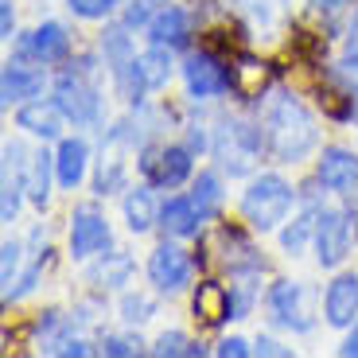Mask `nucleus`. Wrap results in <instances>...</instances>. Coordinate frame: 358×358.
Here are the masks:
<instances>
[{"instance_id":"c9c22d12","label":"nucleus","mask_w":358,"mask_h":358,"mask_svg":"<svg viewBox=\"0 0 358 358\" xmlns=\"http://www.w3.org/2000/svg\"><path fill=\"white\" fill-rule=\"evenodd\" d=\"M215 355H222V358H245V355H250V343L238 339V335H230V339H222L215 347Z\"/></svg>"},{"instance_id":"2eb2a0df","label":"nucleus","mask_w":358,"mask_h":358,"mask_svg":"<svg viewBox=\"0 0 358 358\" xmlns=\"http://www.w3.org/2000/svg\"><path fill=\"white\" fill-rule=\"evenodd\" d=\"M39 94H43V71L24 66V63H8V66H4V74H0V98H4V106L39 98Z\"/></svg>"},{"instance_id":"5701e85b","label":"nucleus","mask_w":358,"mask_h":358,"mask_svg":"<svg viewBox=\"0 0 358 358\" xmlns=\"http://www.w3.org/2000/svg\"><path fill=\"white\" fill-rule=\"evenodd\" d=\"M136 66H141V78L148 90H164L171 78V47L164 43H152L148 51L136 55Z\"/></svg>"},{"instance_id":"0eeeda50","label":"nucleus","mask_w":358,"mask_h":358,"mask_svg":"<svg viewBox=\"0 0 358 358\" xmlns=\"http://www.w3.org/2000/svg\"><path fill=\"white\" fill-rule=\"evenodd\" d=\"M183 82H187V94L199 101L218 98V94L230 90V74L210 51H191L183 59Z\"/></svg>"},{"instance_id":"f03ea898","label":"nucleus","mask_w":358,"mask_h":358,"mask_svg":"<svg viewBox=\"0 0 358 358\" xmlns=\"http://www.w3.org/2000/svg\"><path fill=\"white\" fill-rule=\"evenodd\" d=\"M55 101L63 106L66 121L74 125H94L101 117V90L94 82V55H82L71 71L55 82Z\"/></svg>"},{"instance_id":"79ce46f5","label":"nucleus","mask_w":358,"mask_h":358,"mask_svg":"<svg viewBox=\"0 0 358 358\" xmlns=\"http://www.w3.org/2000/svg\"><path fill=\"white\" fill-rule=\"evenodd\" d=\"M152 4H156V0H152Z\"/></svg>"},{"instance_id":"a19ab883","label":"nucleus","mask_w":358,"mask_h":358,"mask_svg":"<svg viewBox=\"0 0 358 358\" xmlns=\"http://www.w3.org/2000/svg\"><path fill=\"white\" fill-rule=\"evenodd\" d=\"M347 51H358V12L350 20V39H347Z\"/></svg>"},{"instance_id":"f3484780","label":"nucleus","mask_w":358,"mask_h":358,"mask_svg":"<svg viewBox=\"0 0 358 358\" xmlns=\"http://www.w3.org/2000/svg\"><path fill=\"white\" fill-rule=\"evenodd\" d=\"M86 164H90V148L82 136H66L59 144V152H55V179L63 183L66 191H74L86 176Z\"/></svg>"},{"instance_id":"aec40b11","label":"nucleus","mask_w":358,"mask_h":358,"mask_svg":"<svg viewBox=\"0 0 358 358\" xmlns=\"http://www.w3.org/2000/svg\"><path fill=\"white\" fill-rule=\"evenodd\" d=\"M199 226H203V215H199V206L187 199H168V203L160 206V230L171 234V238H191V234H199Z\"/></svg>"},{"instance_id":"b1692460","label":"nucleus","mask_w":358,"mask_h":358,"mask_svg":"<svg viewBox=\"0 0 358 358\" xmlns=\"http://www.w3.org/2000/svg\"><path fill=\"white\" fill-rule=\"evenodd\" d=\"M51 171H55V156L47 152H36L31 164H27V176H24V187H27V199L36 206H43L51 199Z\"/></svg>"},{"instance_id":"2f4dec72","label":"nucleus","mask_w":358,"mask_h":358,"mask_svg":"<svg viewBox=\"0 0 358 358\" xmlns=\"http://www.w3.org/2000/svg\"><path fill=\"white\" fill-rule=\"evenodd\" d=\"M113 4L117 0H66V8L82 20H106L113 12Z\"/></svg>"},{"instance_id":"ea45409f","label":"nucleus","mask_w":358,"mask_h":358,"mask_svg":"<svg viewBox=\"0 0 358 358\" xmlns=\"http://www.w3.org/2000/svg\"><path fill=\"white\" fill-rule=\"evenodd\" d=\"M347 4H355V0H315V8L320 12H343Z\"/></svg>"},{"instance_id":"9b49d317","label":"nucleus","mask_w":358,"mask_h":358,"mask_svg":"<svg viewBox=\"0 0 358 358\" xmlns=\"http://www.w3.org/2000/svg\"><path fill=\"white\" fill-rule=\"evenodd\" d=\"M106 245H109L106 215H98L94 206H78V210L71 215V257H78V261L98 257Z\"/></svg>"},{"instance_id":"393cba45","label":"nucleus","mask_w":358,"mask_h":358,"mask_svg":"<svg viewBox=\"0 0 358 358\" xmlns=\"http://www.w3.org/2000/svg\"><path fill=\"white\" fill-rule=\"evenodd\" d=\"M191 203L199 206L203 222L218 215V206H222V183H218L215 171H203V176L195 179V187H191Z\"/></svg>"},{"instance_id":"6ab92c4d","label":"nucleus","mask_w":358,"mask_h":358,"mask_svg":"<svg viewBox=\"0 0 358 358\" xmlns=\"http://www.w3.org/2000/svg\"><path fill=\"white\" fill-rule=\"evenodd\" d=\"M195 315L203 323H210V327L234 320V296H230V288L218 285V280H203L199 292H195Z\"/></svg>"},{"instance_id":"f8f14e48","label":"nucleus","mask_w":358,"mask_h":358,"mask_svg":"<svg viewBox=\"0 0 358 358\" xmlns=\"http://www.w3.org/2000/svg\"><path fill=\"white\" fill-rule=\"evenodd\" d=\"M315 179L335 195H350L358 187V156L350 148H339V144L323 148L320 164H315Z\"/></svg>"},{"instance_id":"72a5a7b5","label":"nucleus","mask_w":358,"mask_h":358,"mask_svg":"<svg viewBox=\"0 0 358 358\" xmlns=\"http://www.w3.org/2000/svg\"><path fill=\"white\" fill-rule=\"evenodd\" d=\"M101 350H106V355H136V350H141V339H129V335H106Z\"/></svg>"},{"instance_id":"f257e3e1","label":"nucleus","mask_w":358,"mask_h":358,"mask_svg":"<svg viewBox=\"0 0 358 358\" xmlns=\"http://www.w3.org/2000/svg\"><path fill=\"white\" fill-rule=\"evenodd\" d=\"M320 133H315V117L304 101L288 94V90H277L273 101H268L265 113V144L268 152L277 156L280 164H296L304 160L308 152L315 148Z\"/></svg>"},{"instance_id":"39448f33","label":"nucleus","mask_w":358,"mask_h":358,"mask_svg":"<svg viewBox=\"0 0 358 358\" xmlns=\"http://www.w3.org/2000/svg\"><path fill=\"white\" fill-rule=\"evenodd\" d=\"M141 171L156 187H179L191 176V148L183 144H160V148H144L141 152Z\"/></svg>"},{"instance_id":"c756f323","label":"nucleus","mask_w":358,"mask_h":358,"mask_svg":"<svg viewBox=\"0 0 358 358\" xmlns=\"http://www.w3.org/2000/svg\"><path fill=\"white\" fill-rule=\"evenodd\" d=\"M156 312V300L152 296H144V292H129L125 300H121V315H125V323H144V320H152Z\"/></svg>"},{"instance_id":"dca6fc26","label":"nucleus","mask_w":358,"mask_h":358,"mask_svg":"<svg viewBox=\"0 0 358 358\" xmlns=\"http://www.w3.org/2000/svg\"><path fill=\"white\" fill-rule=\"evenodd\" d=\"M63 121H66V113H63L59 101H27L16 113V125L27 129L31 136H43V141L63 133Z\"/></svg>"},{"instance_id":"7ed1b4c3","label":"nucleus","mask_w":358,"mask_h":358,"mask_svg":"<svg viewBox=\"0 0 358 358\" xmlns=\"http://www.w3.org/2000/svg\"><path fill=\"white\" fill-rule=\"evenodd\" d=\"M292 203H296V191H292V183H288L285 176H257L242 195V218L261 234L277 230V226L288 218Z\"/></svg>"},{"instance_id":"4c0bfd02","label":"nucleus","mask_w":358,"mask_h":358,"mask_svg":"<svg viewBox=\"0 0 358 358\" xmlns=\"http://www.w3.org/2000/svg\"><path fill=\"white\" fill-rule=\"evenodd\" d=\"M339 355H347V358H358V323L350 327V335H347V339H343Z\"/></svg>"},{"instance_id":"a878e982","label":"nucleus","mask_w":358,"mask_h":358,"mask_svg":"<svg viewBox=\"0 0 358 358\" xmlns=\"http://www.w3.org/2000/svg\"><path fill=\"white\" fill-rule=\"evenodd\" d=\"M129 273H133V257L129 253H106L101 265L90 268V280H98L106 288H121L129 280Z\"/></svg>"},{"instance_id":"1a4fd4ad","label":"nucleus","mask_w":358,"mask_h":358,"mask_svg":"<svg viewBox=\"0 0 358 358\" xmlns=\"http://www.w3.org/2000/svg\"><path fill=\"white\" fill-rule=\"evenodd\" d=\"M20 55H24V59H36L39 66L63 63L66 55H71V31H66V24L47 20V24L31 27V31L20 39Z\"/></svg>"},{"instance_id":"ddd939ff","label":"nucleus","mask_w":358,"mask_h":358,"mask_svg":"<svg viewBox=\"0 0 358 358\" xmlns=\"http://www.w3.org/2000/svg\"><path fill=\"white\" fill-rule=\"evenodd\" d=\"M355 315H358V277L355 273H343L323 292V320L331 323V327H350Z\"/></svg>"},{"instance_id":"412c9836","label":"nucleus","mask_w":358,"mask_h":358,"mask_svg":"<svg viewBox=\"0 0 358 358\" xmlns=\"http://www.w3.org/2000/svg\"><path fill=\"white\" fill-rule=\"evenodd\" d=\"M121 206H125V222H129L133 234H148L156 222H160V206H156L148 183H144V187H129V195H125Z\"/></svg>"},{"instance_id":"a211bd4d","label":"nucleus","mask_w":358,"mask_h":358,"mask_svg":"<svg viewBox=\"0 0 358 358\" xmlns=\"http://www.w3.org/2000/svg\"><path fill=\"white\" fill-rule=\"evenodd\" d=\"M148 39L164 47H183L191 39V16L183 8H176V4H168V8H160L148 20Z\"/></svg>"},{"instance_id":"4be33fe9","label":"nucleus","mask_w":358,"mask_h":358,"mask_svg":"<svg viewBox=\"0 0 358 358\" xmlns=\"http://www.w3.org/2000/svg\"><path fill=\"white\" fill-rule=\"evenodd\" d=\"M265 82H268V66L261 63V59H253V55H242L230 71V86L238 90L242 98H261Z\"/></svg>"},{"instance_id":"20e7f679","label":"nucleus","mask_w":358,"mask_h":358,"mask_svg":"<svg viewBox=\"0 0 358 358\" xmlns=\"http://www.w3.org/2000/svg\"><path fill=\"white\" fill-rule=\"evenodd\" d=\"M210 148H215L218 164H222L230 176H245V171L253 168V160H257V152H261V129L226 117L222 125L215 129V144H210Z\"/></svg>"},{"instance_id":"c85d7f7f","label":"nucleus","mask_w":358,"mask_h":358,"mask_svg":"<svg viewBox=\"0 0 358 358\" xmlns=\"http://www.w3.org/2000/svg\"><path fill=\"white\" fill-rule=\"evenodd\" d=\"M152 355H203V343H191L183 331H164L156 339Z\"/></svg>"},{"instance_id":"e433bc0d","label":"nucleus","mask_w":358,"mask_h":358,"mask_svg":"<svg viewBox=\"0 0 358 358\" xmlns=\"http://www.w3.org/2000/svg\"><path fill=\"white\" fill-rule=\"evenodd\" d=\"M12 27H16V16H12V0H4V4H0V36L12 39Z\"/></svg>"},{"instance_id":"cd10ccee","label":"nucleus","mask_w":358,"mask_h":358,"mask_svg":"<svg viewBox=\"0 0 358 358\" xmlns=\"http://www.w3.org/2000/svg\"><path fill=\"white\" fill-rule=\"evenodd\" d=\"M101 55H106V63H113V66L136 59V55H133V39H129V27L125 24L109 27L106 36H101Z\"/></svg>"},{"instance_id":"473e14b6","label":"nucleus","mask_w":358,"mask_h":358,"mask_svg":"<svg viewBox=\"0 0 358 358\" xmlns=\"http://www.w3.org/2000/svg\"><path fill=\"white\" fill-rule=\"evenodd\" d=\"M20 253H24V245L20 242H4V268H0V277H4V285H16V268H20ZM4 288V292H8Z\"/></svg>"},{"instance_id":"9d476101","label":"nucleus","mask_w":358,"mask_h":358,"mask_svg":"<svg viewBox=\"0 0 358 358\" xmlns=\"http://www.w3.org/2000/svg\"><path fill=\"white\" fill-rule=\"evenodd\" d=\"M191 273H195V265H191L187 250H179V245H156L152 257H148V280H152L160 292H179V288L191 285Z\"/></svg>"},{"instance_id":"7c9ffc66","label":"nucleus","mask_w":358,"mask_h":358,"mask_svg":"<svg viewBox=\"0 0 358 358\" xmlns=\"http://www.w3.org/2000/svg\"><path fill=\"white\" fill-rule=\"evenodd\" d=\"M331 74H335V82L347 90L350 98H358V51H347V55H343L339 63L331 66Z\"/></svg>"},{"instance_id":"f704fd0d","label":"nucleus","mask_w":358,"mask_h":358,"mask_svg":"<svg viewBox=\"0 0 358 358\" xmlns=\"http://www.w3.org/2000/svg\"><path fill=\"white\" fill-rule=\"evenodd\" d=\"M152 0H133L125 8V27H141V24H148L152 20V8H148Z\"/></svg>"},{"instance_id":"bb28decb","label":"nucleus","mask_w":358,"mask_h":358,"mask_svg":"<svg viewBox=\"0 0 358 358\" xmlns=\"http://www.w3.org/2000/svg\"><path fill=\"white\" fill-rule=\"evenodd\" d=\"M315 226H320V210H315V206H308L304 215H300V218H296V222L288 226L285 234H280V242H285V250L292 253V257L308 245V238L315 234Z\"/></svg>"},{"instance_id":"423d86ee","label":"nucleus","mask_w":358,"mask_h":358,"mask_svg":"<svg viewBox=\"0 0 358 358\" xmlns=\"http://www.w3.org/2000/svg\"><path fill=\"white\" fill-rule=\"evenodd\" d=\"M350 242H355V226H350V215L343 210H323L320 226H315V257H320L323 268H335L347 261Z\"/></svg>"},{"instance_id":"4468645a","label":"nucleus","mask_w":358,"mask_h":358,"mask_svg":"<svg viewBox=\"0 0 358 358\" xmlns=\"http://www.w3.org/2000/svg\"><path fill=\"white\" fill-rule=\"evenodd\" d=\"M218 242H222V250H226L218 261L230 268L234 277H250V273H257V268L265 265V261H261V253H257V245H253L245 234L230 230V226H226V230H218Z\"/></svg>"},{"instance_id":"58836bf2","label":"nucleus","mask_w":358,"mask_h":358,"mask_svg":"<svg viewBox=\"0 0 358 358\" xmlns=\"http://www.w3.org/2000/svg\"><path fill=\"white\" fill-rule=\"evenodd\" d=\"M257 355H292V350L280 347V343H273V339H257Z\"/></svg>"},{"instance_id":"6e6552de","label":"nucleus","mask_w":358,"mask_h":358,"mask_svg":"<svg viewBox=\"0 0 358 358\" xmlns=\"http://www.w3.org/2000/svg\"><path fill=\"white\" fill-rule=\"evenodd\" d=\"M265 308L273 315V323H280L288 331H308L312 327V315L304 308V285L300 280H277L265 296Z\"/></svg>"}]
</instances>
